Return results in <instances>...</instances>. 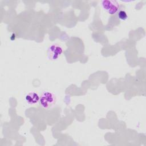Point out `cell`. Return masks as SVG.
<instances>
[{
    "label": "cell",
    "mask_w": 146,
    "mask_h": 146,
    "mask_svg": "<svg viewBox=\"0 0 146 146\" xmlns=\"http://www.w3.org/2000/svg\"><path fill=\"white\" fill-rule=\"evenodd\" d=\"M39 98H40V96H39V95L36 92H33V91L27 93L25 97L26 102L27 104H31V105L35 104L38 102H39Z\"/></svg>",
    "instance_id": "4"
},
{
    "label": "cell",
    "mask_w": 146,
    "mask_h": 146,
    "mask_svg": "<svg viewBox=\"0 0 146 146\" xmlns=\"http://www.w3.org/2000/svg\"><path fill=\"white\" fill-rule=\"evenodd\" d=\"M63 52L62 47L58 44H52L48 48L47 56L50 60H56Z\"/></svg>",
    "instance_id": "3"
},
{
    "label": "cell",
    "mask_w": 146,
    "mask_h": 146,
    "mask_svg": "<svg viewBox=\"0 0 146 146\" xmlns=\"http://www.w3.org/2000/svg\"><path fill=\"white\" fill-rule=\"evenodd\" d=\"M102 6L103 9L110 15L117 13L120 7L117 2L113 0H103L102 1Z\"/></svg>",
    "instance_id": "2"
},
{
    "label": "cell",
    "mask_w": 146,
    "mask_h": 146,
    "mask_svg": "<svg viewBox=\"0 0 146 146\" xmlns=\"http://www.w3.org/2000/svg\"><path fill=\"white\" fill-rule=\"evenodd\" d=\"M117 17L121 21H126L128 19V15L124 10H120L117 13Z\"/></svg>",
    "instance_id": "5"
},
{
    "label": "cell",
    "mask_w": 146,
    "mask_h": 146,
    "mask_svg": "<svg viewBox=\"0 0 146 146\" xmlns=\"http://www.w3.org/2000/svg\"><path fill=\"white\" fill-rule=\"evenodd\" d=\"M56 100V96L54 93L46 91L40 94L39 102L43 108L47 109L55 104Z\"/></svg>",
    "instance_id": "1"
}]
</instances>
